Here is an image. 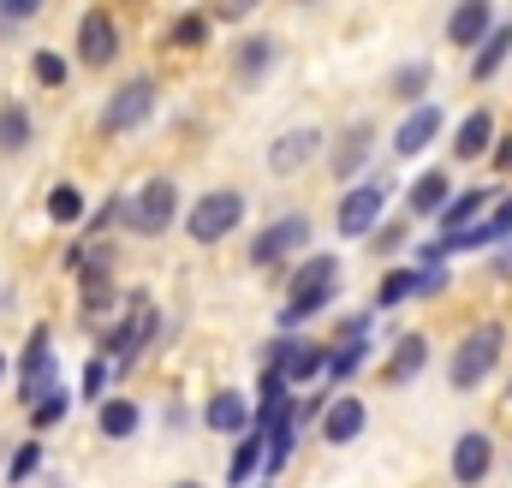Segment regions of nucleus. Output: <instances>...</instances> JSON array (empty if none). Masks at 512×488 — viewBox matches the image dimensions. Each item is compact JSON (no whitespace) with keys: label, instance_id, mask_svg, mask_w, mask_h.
Wrapping results in <instances>:
<instances>
[{"label":"nucleus","instance_id":"obj_6","mask_svg":"<svg viewBox=\"0 0 512 488\" xmlns=\"http://www.w3.org/2000/svg\"><path fill=\"white\" fill-rule=\"evenodd\" d=\"M54 387H60V369H54V334H48V328H30V340H24V352H18V399L36 405V399L54 393Z\"/></svg>","mask_w":512,"mask_h":488},{"label":"nucleus","instance_id":"obj_3","mask_svg":"<svg viewBox=\"0 0 512 488\" xmlns=\"http://www.w3.org/2000/svg\"><path fill=\"white\" fill-rule=\"evenodd\" d=\"M239 221H245V197H239V191H203V197L185 209V233L197 244H221Z\"/></svg>","mask_w":512,"mask_h":488},{"label":"nucleus","instance_id":"obj_42","mask_svg":"<svg viewBox=\"0 0 512 488\" xmlns=\"http://www.w3.org/2000/svg\"><path fill=\"white\" fill-rule=\"evenodd\" d=\"M376 250H405V227H399V221H393V227H376Z\"/></svg>","mask_w":512,"mask_h":488},{"label":"nucleus","instance_id":"obj_16","mask_svg":"<svg viewBox=\"0 0 512 488\" xmlns=\"http://www.w3.org/2000/svg\"><path fill=\"white\" fill-rule=\"evenodd\" d=\"M370 149H376V125H346L340 137H334V155H328V173L334 179H352V173H364V161H370Z\"/></svg>","mask_w":512,"mask_h":488},{"label":"nucleus","instance_id":"obj_39","mask_svg":"<svg viewBox=\"0 0 512 488\" xmlns=\"http://www.w3.org/2000/svg\"><path fill=\"white\" fill-rule=\"evenodd\" d=\"M84 399H96V405L108 399V358H96V364L84 369Z\"/></svg>","mask_w":512,"mask_h":488},{"label":"nucleus","instance_id":"obj_43","mask_svg":"<svg viewBox=\"0 0 512 488\" xmlns=\"http://www.w3.org/2000/svg\"><path fill=\"white\" fill-rule=\"evenodd\" d=\"M256 6H262V0H215V12H221V18H251Z\"/></svg>","mask_w":512,"mask_h":488},{"label":"nucleus","instance_id":"obj_40","mask_svg":"<svg viewBox=\"0 0 512 488\" xmlns=\"http://www.w3.org/2000/svg\"><path fill=\"white\" fill-rule=\"evenodd\" d=\"M435 292H447V262L441 268H417V298H435Z\"/></svg>","mask_w":512,"mask_h":488},{"label":"nucleus","instance_id":"obj_21","mask_svg":"<svg viewBox=\"0 0 512 488\" xmlns=\"http://www.w3.org/2000/svg\"><path fill=\"white\" fill-rule=\"evenodd\" d=\"M489 185H471V191H459L447 209H441V239H459V233H471L477 221H483V209H489Z\"/></svg>","mask_w":512,"mask_h":488},{"label":"nucleus","instance_id":"obj_18","mask_svg":"<svg viewBox=\"0 0 512 488\" xmlns=\"http://www.w3.org/2000/svg\"><path fill=\"white\" fill-rule=\"evenodd\" d=\"M256 417H251V399L245 393H233V387H221L209 405H203V429L209 435H245Z\"/></svg>","mask_w":512,"mask_h":488},{"label":"nucleus","instance_id":"obj_38","mask_svg":"<svg viewBox=\"0 0 512 488\" xmlns=\"http://www.w3.org/2000/svg\"><path fill=\"white\" fill-rule=\"evenodd\" d=\"M126 209H131V197H120V191H114V197H108V203H102V209H96V215L84 221V233H102V227H114V221H126Z\"/></svg>","mask_w":512,"mask_h":488},{"label":"nucleus","instance_id":"obj_32","mask_svg":"<svg viewBox=\"0 0 512 488\" xmlns=\"http://www.w3.org/2000/svg\"><path fill=\"white\" fill-rule=\"evenodd\" d=\"M66 411H72V387L60 381L54 393H42V399L30 405V423H36V429H54V423H66Z\"/></svg>","mask_w":512,"mask_h":488},{"label":"nucleus","instance_id":"obj_4","mask_svg":"<svg viewBox=\"0 0 512 488\" xmlns=\"http://www.w3.org/2000/svg\"><path fill=\"white\" fill-rule=\"evenodd\" d=\"M173 221H179V185H173V179H149L126 209V227L137 239H161Z\"/></svg>","mask_w":512,"mask_h":488},{"label":"nucleus","instance_id":"obj_29","mask_svg":"<svg viewBox=\"0 0 512 488\" xmlns=\"http://www.w3.org/2000/svg\"><path fill=\"white\" fill-rule=\"evenodd\" d=\"M298 435H304V429H298V405H292V411H286V417L268 429V477L292 465V447H298Z\"/></svg>","mask_w":512,"mask_h":488},{"label":"nucleus","instance_id":"obj_7","mask_svg":"<svg viewBox=\"0 0 512 488\" xmlns=\"http://www.w3.org/2000/svg\"><path fill=\"white\" fill-rule=\"evenodd\" d=\"M262 364L286 369V381L298 387V381L328 375V364H334V346H316V340H268V346H262Z\"/></svg>","mask_w":512,"mask_h":488},{"label":"nucleus","instance_id":"obj_25","mask_svg":"<svg viewBox=\"0 0 512 488\" xmlns=\"http://www.w3.org/2000/svg\"><path fill=\"white\" fill-rule=\"evenodd\" d=\"M507 54H512V18H501V24H495V36L477 48V60H471V78H477V84H489V78L507 66Z\"/></svg>","mask_w":512,"mask_h":488},{"label":"nucleus","instance_id":"obj_14","mask_svg":"<svg viewBox=\"0 0 512 488\" xmlns=\"http://www.w3.org/2000/svg\"><path fill=\"white\" fill-rule=\"evenodd\" d=\"M495 36V0H459L453 12H447V42H459V48H483Z\"/></svg>","mask_w":512,"mask_h":488},{"label":"nucleus","instance_id":"obj_15","mask_svg":"<svg viewBox=\"0 0 512 488\" xmlns=\"http://www.w3.org/2000/svg\"><path fill=\"white\" fill-rule=\"evenodd\" d=\"M489 471H495V441H489L483 429H465V435L453 441V483L477 488Z\"/></svg>","mask_w":512,"mask_h":488},{"label":"nucleus","instance_id":"obj_17","mask_svg":"<svg viewBox=\"0 0 512 488\" xmlns=\"http://www.w3.org/2000/svg\"><path fill=\"white\" fill-rule=\"evenodd\" d=\"M364 423H370L364 399H358V393H340V399L328 405V417H322V441H328V447H352V441L364 435Z\"/></svg>","mask_w":512,"mask_h":488},{"label":"nucleus","instance_id":"obj_13","mask_svg":"<svg viewBox=\"0 0 512 488\" xmlns=\"http://www.w3.org/2000/svg\"><path fill=\"white\" fill-rule=\"evenodd\" d=\"M441 125H447V114H441L435 102H417V108L399 120V131H393V155H399V161H417V155L441 137Z\"/></svg>","mask_w":512,"mask_h":488},{"label":"nucleus","instance_id":"obj_30","mask_svg":"<svg viewBox=\"0 0 512 488\" xmlns=\"http://www.w3.org/2000/svg\"><path fill=\"white\" fill-rule=\"evenodd\" d=\"M48 221H54V227H78V221H90V215H84V191H78L72 179H60V185L48 191Z\"/></svg>","mask_w":512,"mask_h":488},{"label":"nucleus","instance_id":"obj_10","mask_svg":"<svg viewBox=\"0 0 512 488\" xmlns=\"http://www.w3.org/2000/svg\"><path fill=\"white\" fill-rule=\"evenodd\" d=\"M149 114H155V84L149 78H126L108 96V108H102V131H137Z\"/></svg>","mask_w":512,"mask_h":488},{"label":"nucleus","instance_id":"obj_20","mask_svg":"<svg viewBox=\"0 0 512 488\" xmlns=\"http://www.w3.org/2000/svg\"><path fill=\"white\" fill-rule=\"evenodd\" d=\"M495 143H501V137H495V114H489V108H471L465 125L453 131V161H483Z\"/></svg>","mask_w":512,"mask_h":488},{"label":"nucleus","instance_id":"obj_9","mask_svg":"<svg viewBox=\"0 0 512 488\" xmlns=\"http://www.w3.org/2000/svg\"><path fill=\"white\" fill-rule=\"evenodd\" d=\"M292 250H310V215H280V221H268L251 239V262L256 268H274V262H286Z\"/></svg>","mask_w":512,"mask_h":488},{"label":"nucleus","instance_id":"obj_33","mask_svg":"<svg viewBox=\"0 0 512 488\" xmlns=\"http://www.w3.org/2000/svg\"><path fill=\"white\" fill-rule=\"evenodd\" d=\"M429 84H435V66L411 60V66H405V72L393 78V96H399V102H423V90H429Z\"/></svg>","mask_w":512,"mask_h":488},{"label":"nucleus","instance_id":"obj_46","mask_svg":"<svg viewBox=\"0 0 512 488\" xmlns=\"http://www.w3.org/2000/svg\"><path fill=\"white\" fill-rule=\"evenodd\" d=\"M173 488H203V483H173Z\"/></svg>","mask_w":512,"mask_h":488},{"label":"nucleus","instance_id":"obj_36","mask_svg":"<svg viewBox=\"0 0 512 488\" xmlns=\"http://www.w3.org/2000/svg\"><path fill=\"white\" fill-rule=\"evenodd\" d=\"M30 72H36V84H48V90L66 84V60H60L54 48H36V54H30Z\"/></svg>","mask_w":512,"mask_h":488},{"label":"nucleus","instance_id":"obj_44","mask_svg":"<svg viewBox=\"0 0 512 488\" xmlns=\"http://www.w3.org/2000/svg\"><path fill=\"white\" fill-rule=\"evenodd\" d=\"M495 167H501V173H512V137H501V143H495Z\"/></svg>","mask_w":512,"mask_h":488},{"label":"nucleus","instance_id":"obj_27","mask_svg":"<svg viewBox=\"0 0 512 488\" xmlns=\"http://www.w3.org/2000/svg\"><path fill=\"white\" fill-rule=\"evenodd\" d=\"M30 137H36L30 108H24V102H0V149L18 155V149H30Z\"/></svg>","mask_w":512,"mask_h":488},{"label":"nucleus","instance_id":"obj_45","mask_svg":"<svg viewBox=\"0 0 512 488\" xmlns=\"http://www.w3.org/2000/svg\"><path fill=\"white\" fill-rule=\"evenodd\" d=\"M0 381H6V352H0Z\"/></svg>","mask_w":512,"mask_h":488},{"label":"nucleus","instance_id":"obj_37","mask_svg":"<svg viewBox=\"0 0 512 488\" xmlns=\"http://www.w3.org/2000/svg\"><path fill=\"white\" fill-rule=\"evenodd\" d=\"M203 42H209V18L203 12H185L173 24V48H203Z\"/></svg>","mask_w":512,"mask_h":488},{"label":"nucleus","instance_id":"obj_31","mask_svg":"<svg viewBox=\"0 0 512 488\" xmlns=\"http://www.w3.org/2000/svg\"><path fill=\"white\" fill-rule=\"evenodd\" d=\"M405 298H417V274L411 268H387L382 286H376V310H399Z\"/></svg>","mask_w":512,"mask_h":488},{"label":"nucleus","instance_id":"obj_26","mask_svg":"<svg viewBox=\"0 0 512 488\" xmlns=\"http://www.w3.org/2000/svg\"><path fill=\"white\" fill-rule=\"evenodd\" d=\"M137 423H143V411H137L131 399H102V405H96V429H102L108 441H131Z\"/></svg>","mask_w":512,"mask_h":488},{"label":"nucleus","instance_id":"obj_41","mask_svg":"<svg viewBox=\"0 0 512 488\" xmlns=\"http://www.w3.org/2000/svg\"><path fill=\"white\" fill-rule=\"evenodd\" d=\"M42 6H48V0H0V18H6V24H12V18L24 24V18H36Z\"/></svg>","mask_w":512,"mask_h":488},{"label":"nucleus","instance_id":"obj_19","mask_svg":"<svg viewBox=\"0 0 512 488\" xmlns=\"http://www.w3.org/2000/svg\"><path fill=\"white\" fill-rule=\"evenodd\" d=\"M78 292H84V310H90V316H96V310L114 298V250H84Z\"/></svg>","mask_w":512,"mask_h":488},{"label":"nucleus","instance_id":"obj_28","mask_svg":"<svg viewBox=\"0 0 512 488\" xmlns=\"http://www.w3.org/2000/svg\"><path fill=\"white\" fill-rule=\"evenodd\" d=\"M268 60H274V36H245V42L233 48V72H239V84H256V78L268 72Z\"/></svg>","mask_w":512,"mask_h":488},{"label":"nucleus","instance_id":"obj_24","mask_svg":"<svg viewBox=\"0 0 512 488\" xmlns=\"http://www.w3.org/2000/svg\"><path fill=\"white\" fill-rule=\"evenodd\" d=\"M429 364V340L423 334H399V346H393V358H387V381L393 387H405V381H417Z\"/></svg>","mask_w":512,"mask_h":488},{"label":"nucleus","instance_id":"obj_11","mask_svg":"<svg viewBox=\"0 0 512 488\" xmlns=\"http://www.w3.org/2000/svg\"><path fill=\"white\" fill-rule=\"evenodd\" d=\"M114 54H120L114 12H108V6H90V12L78 18V60H84V66H114Z\"/></svg>","mask_w":512,"mask_h":488},{"label":"nucleus","instance_id":"obj_2","mask_svg":"<svg viewBox=\"0 0 512 488\" xmlns=\"http://www.w3.org/2000/svg\"><path fill=\"white\" fill-rule=\"evenodd\" d=\"M501 352H507V328L501 322H477L459 346H453V358H447V381L459 387V393H471V387H483L495 364H501Z\"/></svg>","mask_w":512,"mask_h":488},{"label":"nucleus","instance_id":"obj_5","mask_svg":"<svg viewBox=\"0 0 512 488\" xmlns=\"http://www.w3.org/2000/svg\"><path fill=\"white\" fill-rule=\"evenodd\" d=\"M155 328H161L155 298H149V292H131V298H126V322H120V328H114V340H108V358H114V369H131V358L155 340Z\"/></svg>","mask_w":512,"mask_h":488},{"label":"nucleus","instance_id":"obj_12","mask_svg":"<svg viewBox=\"0 0 512 488\" xmlns=\"http://www.w3.org/2000/svg\"><path fill=\"white\" fill-rule=\"evenodd\" d=\"M322 155V131L316 125H292V131H280L274 143H268V173H298V167H310Z\"/></svg>","mask_w":512,"mask_h":488},{"label":"nucleus","instance_id":"obj_1","mask_svg":"<svg viewBox=\"0 0 512 488\" xmlns=\"http://www.w3.org/2000/svg\"><path fill=\"white\" fill-rule=\"evenodd\" d=\"M334 298H340V256H322V250L304 256V268L292 274V298L280 310V328H298V322L322 316Z\"/></svg>","mask_w":512,"mask_h":488},{"label":"nucleus","instance_id":"obj_35","mask_svg":"<svg viewBox=\"0 0 512 488\" xmlns=\"http://www.w3.org/2000/svg\"><path fill=\"white\" fill-rule=\"evenodd\" d=\"M364 358H370V346H364V340H346V346H334V364H328V375H334V381H352V375L364 369Z\"/></svg>","mask_w":512,"mask_h":488},{"label":"nucleus","instance_id":"obj_34","mask_svg":"<svg viewBox=\"0 0 512 488\" xmlns=\"http://www.w3.org/2000/svg\"><path fill=\"white\" fill-rule=\"evenodd\" d=\"M42 471V441H18V453L6 459V483L18 488V483H30Z\"/></svg>","mask_w":512,"mask_h":488},{"label":"nucleus","instance_id":"obj_8","mask_svg":"<svg viewBox=\"0 0 512 488\" xmlns=\"http://www.w3.org/2000/svg\"><path fill=\"white\" fill-rule=\"evenodd\" d=\"M382 203H387V185H352V191L340 197V209H334L340 239H376V227H382Z\"/></svg>","mask_w":512,"mask_h":488},{"label":"nucleus","instance_id":"obj_23","mask_svg":"<svg viewBox=\"0 0 512 488\" xmlns=\"http://www.w3.org/2000/svg\"><path fill=\"white\" fill-rule=\"evenodd\" d=\"M447 203H453V191H447V173H441V167H435V173H423V179L405 191V209H411V215H429V221H441V209H447Z\"/></svg>","mask_w":512,"mask_h":488},{"label":"nucleus","instance_id":"obj_22","mask_svg":"<svg viewBox=\"0 0 512 488\" xmlns=\"http://www.w3.org/2000/svg\"><path fill=\"white\" fill-rule=\"evenodd\" d=\"M256 471H268V429H245L239 435V447H233V465H227V483L233 488H245L256 477Z\"/></svg>","mask_w":512,"mask_h":488}]
</instances>
